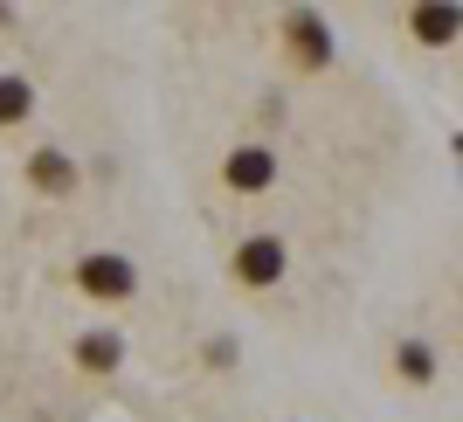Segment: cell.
Instances as JSON below:
<instances>
[{"mask_svg": "<svg viewBox=\"0 0 463 422\" xmlns=\"http://www.w3.org/2000/svg\"><path fill=\"white\" fill-rule=\"evenodd\" d=\"M77 284L90 291V298H104V305H118V298H132V291H138V270H132V256L97 250V256L77 264Z\"/></svg>", "mask_w": 463, "mask_h": 422, "instance_id": "cell-1", "label": "cell"}, {"mask_svg": "<svg viewBox=\"0 0 463 422\" xmlns=\"http://www.w3.org/2000/svg\"><path fill=\"white\" fill-rule=\"evenodd\" d=\"M284 49H290V62H298V70H326V62H332V28H326V14H305V7H298V14L284 21Z\"/></svg>", "mask_w": 463, "mask_h": 422, "instance_id": "cell-2", "label": "cell"}, {"mask_svg": "<svg viewBox=\"0 0 463 422\" xmlns=\"http://www.w3.org/2000/svg\"><path fill=\"white\" fill-rule=\"evenodd\" d=\"M284 243H277V235H250V243H242V250H235V284H250V291H270L277 277H284Z\"/></svg>", "mask_w": 463, "mask_h": 422, "instance_id": "cell-3", "label": "cell"}, {"mask_svg": "<svg viewBox=\"0 0 463 422\" xmlns=\"http://www.w3.org/2000/svg\"><path fill=\"white\" fill-rule=\"evenodd\" d=\"M222 180H229V194H270L277 187V153L270 146H235Z\"/></svg>", "mask_w": 463, "mask_h": 422, "instance_id": "cell-4", "label": "cell"}, {"mask_svg": "<svg viewBox=\"0 0 463 422\" xmlns=\"http://www.w3.org/2000/svg\"><path fill=\"white\" fill-rule=\"evenodd\" d=\"M28 180H35L42 194L70 201V194H77V159L62 153V146H35V153H28Z\"/></svg>", "mask_w": 463, "mask_h": 422, "instance_id": "cell-5", "label": "cell"}, {"mask_svg": "<svg viewBox=\"0 0 463 422\" xmlns=\"http://www.w3.org/2000/svg\"><path fill=\"white\" fill-rule=\"evenodd\" d=\"M70 360H77L83 374H118V367H125V340H118V332H83V340L70 346Z\"/></svg>", "mask_w": 463, "mask_h": 422, "instance_id": "cell-6", "label": "cell"}, {"mask_svg": "<svg viewBox=\"0 0 463 422\" xmlns=\"http://www.w3.org/2000/svg\"><path fill=\"white\" fill-rule=\"evenodd\" d=\"M408 28H415V42H429V49H449V42H457V7H415Z\"/></svg>", "mask_w": 463, "mask_h": 422, "instance_id": "cell-7", "label": "cell"}, {"mask_svg": "<svg viewBox=\"0 0 463 422\" xmlns=\"http://www.w3.org/2000/svg\"><path fill=\"white\" fill-rule=\"evenodd\" d=\"M394 367H402V381L429 388V381H436V346H429V340H402V346H394Z\"/></svg>", "mask_w": 463, "mask_h": 422, "instance_id": "cell-8", "label": "cell"}, {"mask_svg": "<svg viewBox=\"0 0 463 422\" xmlns=\"http://www.w3.org/2000/svg\"><path fill=\"white\" fill-rule=\"evenodd\" d=\"M28 111H35V83L0 77V125H28Z\"/></svg>", "mask_w": 463, "mask_h": 422, "instance_id": "cell-9", "label": "cell"}]
</instances>
